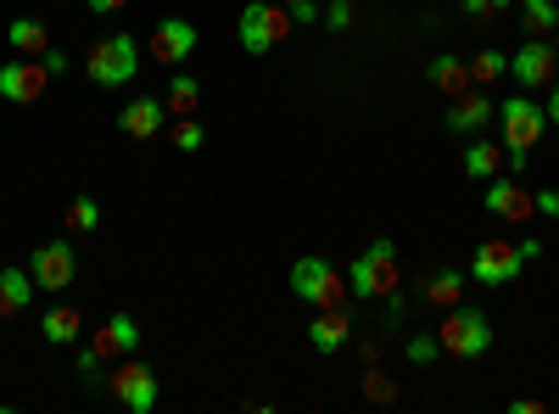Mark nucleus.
Listing matches in <instances>:
<instances>
[{
    "mask_svg": "<svg viewBox=\"0 0 559 414\" xmlns=\"http://www.w3.org/2000/svg\"><path fill=\"white\" fill-rule=\"evenodd\" d=\"M364 398H369V403H381V409H386V403H397V387L376 370V364H364Z\"/></svg>",
    "mask_w": 559,
    "mask_h": 414,
    "instance_id": "obj_28",
    "label": "nucleus"
},
{
    "mask_svg": "<svg viewBox=\"0 0 559 414\" xmlns=\"http://www.w3.org/2000/svg\"><path fill=\"white\" fill-rule=\"evenodd\" d=\"M68 229H73V236L102 229V202H96V197H73V202H68Z\"/></svg>",
    "mask_w": 559,
    "mask_h": 414,
    "instance_id": "obj_26",
    "label": "nucleus"
},
{
    "mask_svg": "<svg viewBox=\"0 0 559 414\" xmlns=\"http://www.w3.org/2000/svg\"><path fill=\"white\" fill-rule=\"evenodd\" d=\"M426 73H431V84L442 90V96H464V90L476 84V79H471V62H459V57H437Z\"/></svg>",
    "mask_w": 559,
    "mask_h": 414,
    "instance_id": "obj_23",
    "label": "nucleus"
},
{
    "mask_svg": "<svg viewBox=\"0 0 559 414\" xmlns=\"http://www.w3.org/2000/svg\"><path fill=\"white\" fill-rule=\"evenodd\" d=\"M548 403L543 398H515V403H509V414H543Z\"/></svg>",
    "mask_w": 559,
    "mask_h": 414,
    "instance_id": "obj_37",
    "label": "nucleus"
},
{
    "mask_svg": "<svg viewBox=\"0 0 559 414\" xmlns=\"http://www.w3.org/2000/svg\"><path fill=\"white\" fill-rule=\"evenodd\" d=\"M481 208H487L492 218H503V224H526V218H537L532 191H526V186H515V179H503V174H492V179H487Z\"/></svg>",
    "mask_w": 559,
    "mask_h": 414,
    "instance_id": "obj_13",
    "label": "nucleus"
},
{
    "mask_svg": "<svg viewBox=\"0 0 559 414\" xmlns=\"http://www.w3.org/2000/svg\"><path fill=\"white\" fill-rule=\"evenodd\" d=\"M118 129L129 134V141H157V134L168 129V107L163 96H134L118 107Z\"/></svg>",
    "mask_w": 559,
    "mask_h": 414,
    "instance_id": "obj_14",
    "label": "nucleus"
},
{
    "mask_svg": "<svg viewBox=\"0 0 559 414\" xmlns=\"http://www.w3.org/2000/svg\"><path fill=\"white\" fill-rule=\"evenodd\" d=\"M437 342H442L448 358H481L492 347V319L471 303H453L442 314V326H437Z\"/></svg>",
    "mask_w": 559,
    "mask_h": 414,
    "instance_id": "obj_3",
    "label": "nucleus"
},
{
    "mask_svg": "<svg viewBox=\"0 0 559 414\" xmlns=\"http://www.w3.org/2000/svg\"><path fill=\"white\" fill-rule=\"evenodd\" d=\"M464 297V274L459 269H437L431 281H426V303H437V308H453Z\"/></svg>",
    "mask_w": 559,
    "mask_h": 414,
    "instance_id": "obj_25",
    "label": "nucleus"
},
{
    "mask_svg": "<svg viewBox=\"0 0 559 414\" xmlns=\"http://www.w3.org/2000/svg\"><path fill=\"white\" fill-rule=\"evenodd\" d=\"M554 68H559L554 39H526L521 51L509 57V73H515L521 90H548V84H554Z\"/></svg>",
    "mask_w": 559,
    "mask_h": 414,
    "instance_id": "obj_12",
    "label": "nucleus"
},
{
    "mask_svg": "<svg viewBox=\"0 0 559 414\" xmlns=\"http://www.w3.org/2000/svg\"><path fill=\"white\" fill-rule=\"evenodd\" d=\"M437 358H442L437 331H419V336H408V364H437Z\"/></svg>",
    "mask_w": 559,
    "mask_h": 414,
    "instance_id": "obj_30",
    "label": "nucleus"
},
{
    "mask_svg": "<svg viewBox=\"0 0 559 414\" xmlns=\"http://www.w3.org/2000/svg\"><path fill=\"white\" fill-rule=\"evenodd\" d=\"M28 274H34V286L39 292H68L73 286V274H79V252H73V241H39L34 247V258H28Z\"/></svg>",
    "mask_w": 559,
    "mask_h": 414,
    "instance_id": "obj_8",
    "label": "nucleus"
},
{
    "mask_svg": "<svg viewBox=\"0 0 559 414\" xmlns=\"http://www.w3.org/2000/svg\"><path fill=\"white\" fill-rule=\"evenodd\" d=\"M197 23L191 17H157V28H152V62H163V68H179V62H191V51H197Z\"/></svg>",
    "mask_w": 559,
    "mask_h": 414,
    "instance_id": "obj_11",
    "label": "nucleus"
},
{
    "mask_svg": "<svg viewBox=\"0 0 559 414\" xmlns=\"http://www.w3.org/2000/svg\"><path fill=\"white\" fill-rule=\"evenodd\" d=\"M459 168L471 174V179H492V174H503V146L471 141V146H464V157H459Z\"/></svg>",
    "mask_w": 559,
    "mask_h": 414,
    "instance_id": "obj_21",
    "label": "nucleus"
},
{
    "mask_svg": "<svg viewBox=\"0 0 559 414\" xmlns=\"http://www.w3.org/2000/svg\"><path fill=\"white\" fill-rule=\"evenodd\" d=\"M353 342V314L336 303V308H313V326H308V347L313 353H342Z\"/></svg>",
    "mask_w": 559,
    "mask_h": 414,
    "instance_id": "obj_15",
    "label": "nucleus"
},
{
    "mask_svg": "<svg viewBox=\"0 0 559 414\" xmlns=\"http://www.w3.org/2000/svg\"><path fill=\"white\" fill-rule=\"evenodd\" d=\"M403 286V269H397V241H369V252H358L353 258V269H347V292L353 297H392Z\"/></svg>",
    "mask_w": 559,
    "mask_h": 414,
    "instance_id": "obj_2",
    "label": "nucleus"
},
{
    "mask_svg": "<svg viewBox=\"0 0 559 414\" xmlns=\"http://www.w3.org/2000/svg\"><path fill=\"white\" fill-rule=\"evenodd\" d=\"M168 141H174L179 152H202V141H207V134H202V123H197V118H179V123L168 129Z\"/></svg>",
    "mask_w": 559,
    "mask_h": 414,
    "instance_id": "obj_29",
    "label": "nucleus"
},
{
    "mask_svg": "<svg viewBox=\"0 0 559 414\" xmlns=\"http://www.w3.org/2000/svg\"><path fill=\"white\" fill-rule=\"evenodd\" d=\"M503 73H509V57H503V51H476V57H471V79H476V84H492V79H503Z\"/></svg>",
    "mask_w": 559,
    "mask_h": 414,
    "instance_id": "obj_27",
    "label": "nucleus"
},
{
    "mask_svg": "<svg viewBox=\"0 0 559 414\" xmlns=\"http://www.w3.org/2000/svg\"><path fill=\"white\" fill-rule=\"evenodd\" d=\"M140 73V39L134 34H102L84 51V79L96 90H123Z\"/></svg>",
    "mask_w": 559,
    "mask_h": 414,
    "instance_id": "obj_1",
    "label": "nucleus"
},
{
    "mask_svg": "<svg viewBox=\"0 0 559 414\" xmlns=\"http://www.w3.org/2000/svg\"><path fill=\"white\" fill-rule=\"evenodd\" d=\"M543 113H548V123L559 129V84H548V102H543Z\"/></svg>",
    "mask_w": 559,
    "mask_h": 414,
    "instance_id": "obj_38",
    "label": "nucleus"
},
{
    "mask_svg": "<svg viewBox=\"0 0 559 414\" xmlns=\"http://www.w3.org/2000/svg\"><path fill=\"white\" fill-rule=\"evenodd\" d=\"M107 392H112V403L129 409V414H152V409H157V376H152V364L123 353V364L107 376Z\"/></svg>",
    "mask_w": 559,
    "mask_h": 414,
    "instance_id": "obj_6",
    "label": "nucleus"
},
{
    "mask_svg": "<svg viewBox=\"0 0 559 414\" xmlns=\"http://www.w3.org/2000/svg\"><path fill=\"white\" fill-rule=\"evenodd\" d=\"M84 7L96 12V17H112V12H123V7H129V0H84Z\"/></svg>",
    "mask_w": 559,
    "mask_h": 414,
    "instance_id": "obj_36",
    "label": "nucleus"
},
{
    "mask_svg": "<svg viewBox=\"0 0 559 414\" xmlns=\"http://www.w3.org/2000/svg\"><path fill=\"white\" fill-rule=\"evenodd\" d=\"M292 23H319V0H286Z\"/></svg>",
    "mask_w": 559,
    "mask_h": 414,
    "instance_id": "obj_33",
    "label": "nucleus"
},
{
    "mask_svg": "<svg viewBox=\"0 0 559 414\" xmlns=\"http://www.w3.org/2000/svg\"><path fill=\"white\" fill-rule=\"evenodd\" d=\"M34 297H39V286H34L28 269H17V263L0 269V319H7V314H23Z\"/></svg>",
    "mask_w": 559,
    "mask_h": 414,
    "instance_id": "obj_18",
    "label": "nucleus"
},
{
    "mask_svg": "<svg viewBox=\"0 0 559 414\" xmlns=\"http://www.w3.org/2000/svg\"><path fill=\"white\" fill-rule=\"evenodd\" d=\"M7 39H12L17 57H45V51H51V34H45L39 17H12L7 23Z\"/></svg>",
    "mask_w": 559,
    "mask_h": 414,
    "instance_id": "obj_20",
    "label": "nucleus"
},
{
    "mask_svg": "<svg viewBox=\"0 0 559 414\" xmlns=\"http://www.w3.org/2000/svg\"><path fill=\"white\" fill-rule=\"evenodd\" d=\"M521 7V0H492V12H515Z\"/></svg>",
    "mask_w": 559,
    "mask_h": 414,
    "instance_id": "obj_40",
    "label": "nucleus"
},
{
    "mask_svg": "<svg viewBox=\"0 0 559 414\" xmlns=\"http://www.w3.org/2000/svg\"><path fill=\"white\" fill-rule=\"evenodd\" d=\"M292 292H297L308 308H336V303L347 297V274H342L331 258L308 252V258L292 263Z\"/></svg>",
    "mask_w": 559,
    "mask_h": 414,
    "instance_id": "obj_5",
    "label": "nucleus"
},
{
    "mask_svg": "<svg viewBox=\"0 0 559 414\" xmlns=\"http://www.w3.org/2000/svg\"><path fill=\"white\" fill-rule=\"evenodd\" d=\"M532 202H537V213H548V218H559V191H554V186H543V191H532Z\"/></svg>",
    "mask_w": 559,
    "mask_h": 414,
    "instance_id": "obj_34",
    "label": "nucleus"
},
{
    "mask_svg": "<svg viewBox=\"0 0 559 414\" xmlns=\"http://www.w3.org/2000/svg\"><path fill=\"white\" fill-rule=\"evenodd\" d=\"M73 364H79V376H84V381H96V376H102V364H107V358H102V353H96V347H90V342H84V347H79V358H73Z\"/></svg>",
    "mask_w": 559,
    "mask_h": 414,
    "instance_id": "obj_32",
    "label": "nucleus"
},
{
    "mask_svg": "<svg viewBox=\"0 0 559 414\" xmlns=\"http://www.w3.org/2000/svg\"><path fill=\"white\" fill-rule=\"evenodd\" d=\"M521 23H526L532 39H554V28H559V7H554V0H521Z\"/></svg>",
    "mask_w": 559,
    "mask_h": 414,
    "instance_id": "obj_24",
    "label": "nucleus"
},
{
    "mask_svg": "<svg viewBox=\"0 0 559 414\" xmlns=\"http://www.w3.org/2000/svg\"><path fill=\"white\" fill-rule=\"evenodd\" d=\"M79 331H84V314H79L73 303L45 308V319H39V336L51 342V347H73V342H79Z\"/></svg>",
    "mask_w": 559,
    "mask_h": 414,
    "instance_id": "obj_19",
    "label": "nucleus"
},
{
    "mask_svg": "<svg viewBox=\"0 0 559 414\" xmlns=\"http://www.w3.org/2000/svg\"><path fill=\"white\" fill-rule=\"evenodd\" d=\"M498 123H503V146L509 152H532L543 141V129H548V113L532 102V96H509L498 107Z\"/></svg>",
    "mask_w": 559,
    "mask_h": 414,
    "instance_id": "obj_7",
    "label": "nucleus"
},
{
    "mask_svg": "<svg viewBox=\"0 0 559 414\" xmlns=\"http://www.w3.org/2000/svg\"><path fill=\"white\" fill-rule=\"evenodd\" d=\"M319 23L331 28V34H347L353 28V0H331V7L319 12Z\"/></svg>",
    "mask_w": 559,
    "mask_h": 414,
    "instance_id": "obj_31",
    "label": "nucleus"
},
{
    "mask_svg": "<svg viewBox=\"0 0 559 414\" xmlns=\"http://www.w3.org/2000/svg\"><path fill=\"white\" fill-rule=\"evenodd\" d=\"M492 118H498V102L481 96L476 84L464 90V96H453V107H448V129H453V134H481Z\"/></svg>",
    "mask_w": 559,
    "mask_h": 414,
    "instance_id": "obj_16",
    "label": "nucleus"
},
{
    "mask_svg": "<svg viewBox=\"0 0 559 414\" xmlns=\"http://www.w3.org/2000/svg\"><path fill=\"white\" fill-rule=\"evenodd\" d=\"M39 62H45V68H51V79H62V73L73 68V57H68V51H57V45H51V51H45Z\"/></svg>",
    "mask_w": 559,
    "mask_h": 414,
    "instance_id": "obj_35",
    "label": "nucleus"
},
{
    "mask_svg": "<svg viewBox=\"0 0 559 414\" xmlns=\"http://www.w3.org/2000/svg\"><path fill=\"white\" fill-rule=\"evenodd\" d=\"M492 12V0H464V17H487Z\"/></svg>",
    "mask_w": 559,
    "mask_h": 414,
    "instance_id": "obj_39",
    "label": "nucleus"
},
{
    "mask_svg": "<svg viewBox=\"0 0 559 414\" xmlns=\"http://www.w3.org/2000/svg\"><path fill=\"white\" fill-rule=\"evenodd\" d=\"M554 51H559V28H554Z\"/></svg>",
    "mask_w": 559,
    "mask_h": 414,
    "instance_id": "obj_41",
    "label": "nucleus"
},
{
    "mask_svg": "<svg viewBox=\"0 0 559 414\" xmlns=\"http://www.w3.org/2000/svg\"><path fill=\"white\" fill-rule=\"evenodd\" d=\"M45 90H51V68H45L39 57H12V62H0V96H7L12 107H34Z\"/></svg>",
    "mask_w": 559,
    "mask_h": 414,
    "instance_id": "obj_9",
    "label": "nucleus"
},
{
    "mask_svg": "<svg viewBox=\"0 0 559 414\" xmlns=\"http://www.w3.org/2000/svg\"><path fill=\"white\" fill-rule=\"evenodd\" d=\"M292 28H297L292 12L286 7H269V0H247L241 17H236V39H241V51H252V57H269Z\"/></svg>",
    "mask_w": 559,
    "mask_h": 414,
    "instance_id": "obj_4",
    "label": "nucleus"
},
{
    "mask_svg": "<svg viewBox=\"0 0 559 414\" xmlns=\"http://www.w3.org/2000/svg\"><path fill=\"white\" fill-rule=\"evenodd\" d=\"M197 102H202V84H197L191 73L174 68V84H168V96H163L168 118H197Z\"/></svg>",
    "mask_w": 559,
    "mask_h": 414,
    "instance_id": "obj_22",
    "label": "nucleus"
},
{
    "mask_svg": "<svg viewBox=\"0 0 559 414\" xmlns=\"http://www.w3.org/2000/svg\"><path fill=\"white\" fill-rule=\"evenodd\" d=\"M521 269H526V258H521L515 241H481L476 258H471L476 286H515V281H521Z\"/></svg>",
    "mask_w": 559,
    "mask_h": 414,
    "instance_id": "obj_10",
    "label": "nucleus"
},
{
    "mask_svg": "<svg viewBox=\"0 0 559 414\" xmlns=\"http://www.w3.org/2000/svg\"><path fill=\"white\" fill-rule=\"evenodd\" d=\"M90 347H96L102 358H123V353H134L140 347V326H134V314H112L107 326L90 336Z\"/></svg>",
    "mask_w": 559,
    "mask_h": 414,
    "instance_id": "obj_17",
    "label": "nucleus"
}]
</instances>
